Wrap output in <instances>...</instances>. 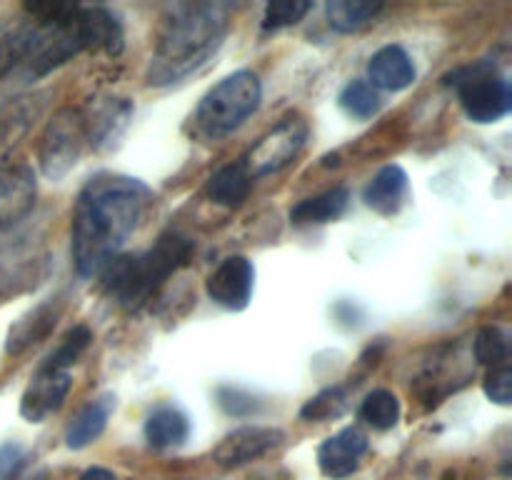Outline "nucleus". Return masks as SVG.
Masks as SVG:
<instances>
[{
    "instance_id": "1",
    "label": "nucleus",
    "mask_w": 512,
    "mask_h": 480,
    "mask_svg": "<svg viewBox=\"0 0 512 480\" xmlns=\"http://www.w3.org/2000/svg\"><path fill=\"white\" fill-rule=\"evenodd\" d=\"M153 203V190L138 178L100 173L78 193L70 220V253L83 278L103 273L140 228Z\"/></svg>"
},
{
    "instance_id": "2",
    "label": "nucleus",
    "mask_w": 512,
    "mask_h": 480,
    "mask_svg": "<svg viewBox=\"0 0 512 480\" xmlns=\"http://www.w3.org/2000/svg\"><path fill=\"white\" fill-rule=\"evenodd\" d=\"M230 13L233 8L218 0L168 5L155 33L145 83L153 88H168L198 73L223 45Z\"/></svg>"
},
{
    "instance_id": "3",
    "label": "nucleus",
    "mask_w": 512,
    "mask_h": 480,
    "mask_svg": "<svg viewBox=\"0 0 512 480\" xmlns=\"http://www.w3.org/2000/svg\"><path fill=\"white\" fill-rule=\"evenodd\" d=\"M195 243L178 230H168L145 253L115 255L100 273L103 293L120 308L140 310L160 290V285L190 263Z\"/></svg>"
},
{
    "instance_id": "4",
    "label": "nucleus",
    "mask_w": 512,
    "mask_h": 480,
    "mask_svg": "<svg viewBox=\"0 0 512 480\" xmlns=\"http://www.w3.org/2000/svg\"><path fill=\"white\" fill-rule=\"evenodd\" d=\"M263 100V85L253 70H235L208 90L195 110V123L210 138L238 130Z\"/></svg>"
},
{
    "instance_id": "5",
    "label": "nucleus",
    "mask_w": 512,
    "mask_h": 480,
    "mask_svg": "<svg viewBox=\"0 0 512 480\" xmlns=\"http://www.w3.org/2000/svg\"><path fill=\"white\" fill-rule=\"evenodd\" d=\"M445 83L455 85L465 115L473 123H498L510 110V85L495 73L490 63H475L445 75Z\"/></svg>"
},
{
    "instance_id": "6",
    "label": "nucleus",
    "mask_w": 512,
    "mask_h": 480,
    "mask_svg": "<svg viewBox=\"0 0 512 480\" xmlns=\"http://www.w3.org/2000/svg\"><path fill=\"white\" fill-rule=\"evenodd\" d=\"M88 148L85 120L80 108H63L48 120L40 138V170L48 180H63L78 165Z\"/></svg>"
},
{
    "instance_id": "7",
    "label": "nucleus",
    "mask_w": 512,
    "mask_h": 480,
    "mask_svg": "<svg viewBox=\"0 0 512 480\" xmlns=\"http://www.w3.org/2000/svg\"><path fill=\"white\" fill-rule=\"evenodd\" d=\"M308 140V123L303 118H285L275 125L273 130L263 135L253 148L245 153L240 163L248 170L250 180L265 178L270 173H278L285 165L293 163L295 155L303 150Z\"/></svg>"
},
{
    "instance_id": "8",
    "label": "nucleus",
    "mask_w": 512,
    "mask_h": 480,
    "mask_svg": "<svg viewBox=\"0 0 512 480\" xmlns=\"http://www.w3.org/2000/svg\"><path fill=\"white\" fill-rule=\"evenodd\" d=\"M285 433L280 428H268V425H243L233 433L225 435L213 450V460L220 468H240L250 460L263 458L273 448L283 443Z\"/></svg>"
},
{
    "instance_id": "9",
    "label": "nucleus",
    "mask_w": 512,
    "mask_h": 480,
    "mask_svg": "<svg viewBox=\"0 0 512 480\" xmlns=\"http://www.w3.org/2000/svg\"><path fill=\"white\" fill-rule=\"evenodd\" d=\"M255 285V268L243 255L223 260L218 268L210 273L205 283V293L215 305L225 310H245L250 303Z\"/></svg>"
},
{
    "instance_id": "10",
    "label": "nucleus",
    "mask_w": 512,
    "mask_h": 480,
    "mask_svg": "<svg viewBox=\"0 0 512 480\" xmlns=\"http://www.w3.org/2000/svg\"><path fill=\"white\" fill-rule=\"evenodd\" d=\"M130 118H133V103L128 98H95L83 110L88 148H115L128 130Z\"/></svg>"
},
{
    "instance_id": "11",
    "label": "nucleus",
    "mask_w": 512,
    "mask_h": 480,
    "mask_svg": "<svg viewBox=\"0 0 512 480\" xmlns=\"http://www.w3.org/2000/svg\"><path fill=\"white\" fill-rule=\"evenodd\" d=\"M73 380L65 370H45L38 368L20 398V415L28 423H43L48 415L58 413L68 398Z\"/></svg>"
},
{
    "instance_id": "12",
    "label": "nucleus",
    "mask_w": 512,
    "mask_h": 480,
    "mask_svg": "<svg viewBox=\"0 0 512 480\" xmlns=\"http://www.w3.org/2000/svg\"><path fill=\"white\" fill-rule=\"evenodd\" d=\"M38 195V183L30 165H0V228H13L28 218Z\"/></svg>"
},
{
    "instance_id": "13",
    "label": "nucleus",
    "mask_w": 512,
    "mask_h": 480,
    "mask_svg": "<svg viewBox=\"0 0 512 480\" xmlns=\"http://www.w3.org/2000/svg\"><path fill=\"white\" fill-rule=\"evenodd\" d=\"M78 35L83 50H95L110 58L123 53L125 33L118 15L103 5H80L78 8Z\"/></svg>"
},
{
    "instance_id": "14",
    "label": "nucleus",
    "mask_w": 512,
    "mask_h": 480,
    "mask_svg": "<svg viewBox=\"0 0 512 480\" xmlns=\"http://www.w3.org/2000/svg\"><path fill=\"white\" fill-rule=\"evenodd\" d=\"M365 450H368V435L350 425V428H343L340 433L323 440V445L318 448V465L328 478H348L358 470Z\"/></svg>"
},
{
    "instance_id": "15",
    "label": "nucleus",
    "mask_w": 512,
    "mask_h": 480,
    "mask_svg": "<svg viewBox=\"0 0 512 480\" xmlns=\"http://www.w3.org/2000/svg\"><path fill=\"white\" fill-rule=\"evenodd\" d=\"M60 315H63V300L60 298L45 300L38 308L28 310V313L10 328L8 340H5V353L20 355L28 348H33V345L43 343V340L55 330Z\"/></svg>"
},
{
    "instance_id": "16",
    "label": "nucleus",
    "mask_w": 512,
    "mask_h": 480,
    "mask_svg": "<svg viewBox=\"0 0 512 480\" xmlns=\"http://www.w3.org/2000/svg\"><path fill=\"white\" fill-rule=\"evenodd\" d=\"M415 75L418 73H415L413 60L400 45H385L368 63V83L375 90L398 93L415 83Z\"/></svg>"
},
{
    "instance_id": "17",
    "label": "nucleus",
    "mask_w": 512,
    "mask_h": 480,
    "mask_svg": "<svg viewBox=\"0 0 512 480\" xmlns=\"http://www.w3.org/2000/svg\"><path fill=\"white\" fill-rule=\"evenodd\" d=\"M408 195V173L398 163H388L365 185L363 200L380 215H393L403 208Z\"/></svg>"
},
{
    "instance_id": "18",
    "label": "nucleus",
    "mask_w": 512,
    "mask_h": 480,
    "mask_svg": "<svg viewBox=\"0 0 512 480\" xmlns=\"http://www.w3.org/2000/svg\"><path fill=\"white\" fill-rule=\"evenodd\" d=\"M190 423L188 415L175 405H158L145 420V440L150 448L168 450L180 448L188 440Z\"/></svg>"
},
{
    "instance_id": "19",
    "label": "nucleus",
    "mask_w": 512,
    "mask_h": 480,
    "mask_svg": "<svg viewBox=\"0 0 512 480\" xmlns=\"http://www.w3.org/2000/svg\"><path fill=\"white\" fill-rule=\"evenodd\" d=\"M113 405L115 400L110 395H103V398L90 400L85 408H80L78 415L70 420L68 430H65V445L73 450H83L90 443H95L103 435L105 425H108Z\"/></svg>"
},
{
    "instance_id": "20",
    "label": "nucleus",
    "mask_w": 512,
    "mask_h": 480,
    "mask_svg": "<svg viewBox=\"0 0 512 480\" xmlns=\"http://www.w3.org/2000/svg\"><path fill=\"white\" fill-rule=\"evenodd\" d=\"M350 203V193L345 185L325 190V193L313 195V198L300 200L290 210V223L293 225H325L338 220Z\"/></svg>"
},
{
    "instance_id": "21",
    "label": "nucleus",
    "mask_w": 512,
    "mask_h": 480,
    "mask_svg": "<svg viewBox=\"0 0 512 480\" xmlns=\"http://www.w3.org/2000/svg\"><path fill=\"white\" fill-rule=\"evenodd\" d=\"M43 110V95H23L0 105V155L13 148Z\"/></svg>"
},
{
    "instance_id": "22",
    "label": "nucleus",
    "mask_w": 512,
    "mask_h": 480,
    "mask_svg": "<svg viewBox=\"0 0 512 480\" xmlns=\"http://www.w3.org/2000/svg\"><path fill=\"white\" fill-rule=\"evenodd\" d=\"M250 190V175L243 163H230L225 168L215 170L208 178L205 193L213 203L223 205V208H238Z\"/></svg>"
},
{
    "instance_id": "23",
    "label": "nucleus",
    "mask_w": 512,
    "mask_h": 480,
    "mask_svg": "<svg viewBox=\"0 0 512 480\" xmlns=\"http://www.w3.org/2000/svg\"><path fill=\"white\" fill-rule=\"evenodd\" d=\"M383 8V3H373V0H330L325 5V15L335 33H358L360 28L373 23L383 13Z\"/></svg>"
},
{
    "instance_id": "24",
    "label": "nucleus",
    "mask_w": 512,
    "mask_h": 480,
    "mask_svg": "<svg viewBox=\"0 0 512 480\" xmlns=\"http://www.w3.org/2000/svg\"><path fill=\"white\" fill-rule=\"evenodd\" d=\"M360 418L375 430H390L398 425L400 420V400L398 395L390 390L378 388L373 393L365 395L363 405H360Z\"/></svg>"
},
{
    "instance_id": "25",
    "label": "nucleus",
    "mask_w": 512,
    "mask_h": 480,
    "mask_svg": "<svg viewBox=\"0 0 512 480\" xmlns=\"http://www.w3.org/2000/svg\"><path fill=\"white\" fill-rule=\"evenodd\" d=\"M340 108L348 115L360 120H368L373 115L380 113L383 108V98H380L378 90L368 83V80H350L348 85L340 93Z\"/></svg>"
},
{
    "instance_id": "26",
    "label": "nucleus",
    "mask_w": 512,
    "mask_h": 480,
    "mask_svg": "<svg viewBox=\"0 0 512 480\" xmlns=\"http://www.w3.org/2000/svg\"><path fill=\"white\" fill-rule=\"evenodd\" d=\"M90 343H93V333H90L88 325H75V328L65 335V340L60 343V348L55 350V353H50L48 360H45L40 368L65 370V373H68L70 365L78 363L80 355L90 348Z\"/></svg>"
},
{
    "instance_id": "27",
    "label": "nucleus",
    "mask_w": 512,
    "mask_h": 480,
    "mask_svg": "<svg viewBox=\"0 0 512 480\" xmlns=\"http://www.w3.org/2000/svg\"><path fill=\"white\" fill-rule=\"evenodd\" d=\"M345 410H348V393H345V388H340V385H333V388H325L320 390L318 395H313V398L300 408V418L325 423V420L340 418Z\"/></svg>"
},
{
    "instance_id": "28",
    "label": "nucleus",
    "mask_w": 512,
    "mask_h": 480,
    "mask_svg": "<svg viewBox=\"0 0 512 480\" xmlns=\"http://www.w3.org/2000/svg\"><path fill=\"white\" fill-rule=\"evenodd\" d=\"M475 360L480 365H488V368H500V365H508V335L503 333L495 325H485L475 335Z\"/></svg>"
},
{
    "instance_id": "29",
    "label": "nucleus",
    "mask_w": 512,
    "mask_h": 480,
    "mask_svg": "<svg viewBox=\"0 0 512 480\" xmlns=\"http://www.w3.org/2000/svg\"><path fill=\"white\" fill-rule=\"evenodd\" d=\"M215 400H218L220 410L225 415H233V418H250V415L263 410V400L250 390L238 388V385H220L215 390Z\"/></svg>"
},
{
    "instance_id": "30",
    "label": "nucleus",
    "mask_w": 512,
    "mask_h": 480,
    "mask_svg": "<svg viewBox=\"0 0 512 480\" xmlns=\"http://www.w3.org/2000/svg\"><path fill=\"white\" fill-rule=\"evenodd\" d=\"M313 5L305 3V0H280V3H268L265 5L263 15V30H280L288 28V25L300 23L305 15L310 13Z\"/></svg>"
},
{
    "instance_id": "31",
    "label": "nucleus",
    "mask_w": 512,
    "mask_h": 480,
    "mask_svg": "<svg viewBox=\"0 0 512 480\" xmlns=\"http://www.w3.org/2000/svg\"><path fill=\"white\" fill-rule=\"evenodd\" d=\"M485 395L488 400L498 405H510L512 403V370L510 365H500V368H493L488 373L483 383Z\"/></svg>"
},
{
    "instance_id": "32",
    "label": "nucleus",
    "mask_w": 512,
    "mask_h": 480,
    "mask_svg": "<svg viewBox=\"0 0 512 480\" xmlns=\"http://www.w3.org/2000/svg\"><path fill=\"white\" fill-rule=\"evenodd\" d=\"M25 463H28V450L23 445L15 440L0 445V480L15 478Z\"/></svg>"
},
{
    "instance_id": "33",
    "label": "nucleus",
    "mask_w": 512,
    "mask_h": 480,
    "mask_svg": "<svg viewBox=\"0 0 512 480\" xmlns=\"http://www.w3.org/2000/svg\"><path fill=\"white\" fill-rule=\"evenodd\" d=\"M78 480H118L108 468H88Z\"/></svg>"
},
{
    "instance_id": "34",
    "label": "nucleus",
    "mask_w": 512,
    "mask_h": 480,
    "mask_svg": "<svg viewBox=\"0 0 512 480\" xmlns=\"http://www.w3.org/2000/svg\"><path fill=\"white\" fill-rule=\"evenodd\" d=\"M33 480H45V473H43V475H38V478H33Z\"/></svg>"
}]
</instances>
